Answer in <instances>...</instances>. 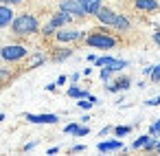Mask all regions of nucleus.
I'll list each match as a JSON object with an SVG mask.
<instances>
[{
    "mask_svg": "<svg viewBox=\"0 0 160 156\" xmlns=\"http://www.w3.org/2000/svg\"><path fill=\"white\" fill-rule=\"evenodd\" d=\"M11 31H13L16 35H33L35 31H40V22H38L35 16H31V13H22V16L13 18V22H11Z\"/></svg>",
    "mask_w": 160,
    "mask_h": 156,
    "instance_id": "f257e3e1",
    "label": "nucleus"
},
{
    "mask_svg": "<svg viewBox=\"0 0 160 156\" xmlns=\"http://www.w3.org/2000/svg\"><path fill=\"white\" fill-rule=\"evenodd\" d=\"M88 46H92V49H114L116 40L112 35H108L105 31H97L88 38Z\"/></svg>",
    "mask_w": 160,
    "mask_h": 156,
    "instance_id": "f03ea898",
    "label": "nucleus"
},
{
    "mask_svg": "<svg viewBox=\"0 0 160 156\" xmlns=\"http://www.w3.org/2000/svg\"><path fill=\"white\" fill-rule=\"evenodd\" d=\"M0 57H2L5 62H18L22 57H27V46L22 44H7L0 49Z\"/></svg>",
    "mask_w": 160,
    "mask_h": 156,
    "instance_id": "7ed1b4c3",
    "label": "nucleus"
},
{
    "mask_svg": "<svg viewBox=\"0 0 160 156\" xmlns=\"http://www.w3.org/2000/svg\"><path fill=\"white\" fill-rule=\"evenodd\" d=\"M59 9L66 11V13H70V16H79V18L88 16V11H86V7H83L81 0H62V3H59Z\"/></svg>",
    "mask_w": 160,
    "mask_h": 156,
    "instance_id": "20e7f679",
    "label": "nucleus"
},
{
    "mask_svg": "<svg viewBox=\"0 0 160 156\" xmlns=\"http://www.w3.org/2000/svg\"><path fill=\"white\" fill-rule=\"evenodd\" d=\"M97 66H105V68H112L114 73L116 70H123L125 66H127V62L125 60H116V57H97Z\"/></svg>",
    "mask_w": 160,
    "mask_h": 156,
    "instance_id": "39448f33",
    "label": "nucleus"
},
{
    "mask_svg": "<svg viewBox=\"0 0 160 156\" xmlns=\"http://www.w3.org/2000/svg\"><path fill=\"white\" fill-rule=\"evenodd\" d=\"M97 18H99V22H103V24H112V27H114L118 13L112 11V9H108V7H101V9L97 11Z\"/></svg>",
    "mask_w": 160,
    "mask_h": 156,
    "instance_id": "423d86ee",
    "label": "nucleus"
},
{
    "mask_svg": "<svg viewBox=\"0 0 160 156\" xmlns=\"http://www.w3.org/2000/svg\"><path fill=\"white\" fill-rule=\"evenodd\" d=\"M24 119H27L29 123H51V125L59 121L57 114H27Z\"/></svg>",
    "mask_w": 160,
    "mask_h": 156,
    "instance_id": "0eeeda50",
    "label": "nucleus"
},
{
    "mask_svg": "<svg viewBox=\"0 0 160 156\" xmlns=\"http://www.w3.org/2000/svg\"><path fill=\"white\" fill-rule=\"evenodd\" d=\"M11 22H13V11H11V7L0 3V29L7 27V24H11Z\"/></svg>",
    "mask_w": 160,
    "mask_h": 156,
    "instance_id": "6e6552de",
    "label": "nucleus"
},
{
    "mask_svg": "<svg viewBox=\"0 0 160 156\" xmlns=\"http://www.w3.org/2000/svg\"><path fill=\"white\" fill-rule=\"evenodd\" d=\"M55 35L59 42H75V40L83 38V31H57Z\"/></svg>",
    "mask_w": 160,
    "mask_h": 156,
    "instance_id": "1a4fd4ad",
    "label": "nucleus"
},
{
    "mask_svg": "<svg viewBox=\"0 0 160 156\" xmlns=\"http://www.w3.org/2000/svg\"><path fill=\"white\" fill-rule=\"evenodd\" d=\"M70 20H72V16L59 9V13H55V16H53V20H51V24H53L55 29H59V27H64V24H68Z\"/></svg>",
    "mask_w": 160,
    "mask_h": 156,
    "instance_id": "9d476101",
    "label": "nucleus"
},
{
    "mask_svg": "<svg viewBox=\"0 0 160 156\" xmlns=\"http://www.w3.org/2000/svg\"><path fill=\"white\" fill-rule=\"evenodd\" d=\"M97 147H99V152H114V149H123V143L121 141H101Z\"/></svg>",
    "mask_w": 160,
    "mask_h": 156,
    "instance_id": "9b49d317",
    "label": "nucleus"
},
{
    "mask_svg": "<svg viewBox=\"0 0 160 156\" xmlns=\"http://www.w3.org/2000/svg\"><path fill=\"white\" fill-rule=\"evenodd\" d=\"M81 3H83V7H86L88 16H97V11L103 7V5H101L103 0H81Z\"/></svg>",
    "mask_w": 160,
    "mask_h": 156,
    "instance_id": "f8f14e48",
    "label": "nucleus"
},
{
    "mask_svg": "<svg viewBox=\"0 0 160 156\" xmlns=\"http://www.w3.org/2000/svg\"><path fill=\"white\" fill-rule=\"evenodd\" d=\"M136 9H140V11H156L158 9V0H136Z\"/></svg>",
    "mask_w": 160,
    "mask_h": 156,
    "instance_id": "ddd939ff",
    "label": "nucleus"
},
{
    "mask_svg": "<svg viewBox=\"0 0 160 156\" xmlns=\"http://www.w3.org/2000/svg\"><path fill=\"white\" fill-rule=\"evenodd\" d=\"M129 84H132V81H129L127 77H123V79L114 81V86H108V90H110V92H116V90H127V88H129Z\"/></svg>",
    "mask_w": 160,
    "mask_h": 156,
    "instance_id": "4468645a",
    "label": "nucleus"
},
{
    "mask_svg": "<svg viewBox=\"0 0 160 156\" xmlns=\"http://www.w3.org/2000/svg\"><path fill=\"white\" fill-rule=\"evenodd\" d=\"M114 27H116V31H129V20H127L125 16H121V13H118V18H116V22H114Z\"/></svg>",
    "mask_w": 160,
    "mask_h": 156,
    "instance_id": "2eb2a0df",
    "label": "nucleus"
},
{
    "mask_svg": "<svg viewBox=\"0 0 160 156\" xmlns=\"http://www.w3.org/2000/svg\"><path fill=\"white\" fill-rule=\"evenodd\" d=\"M68 97H72V99H88L90 95L86 90H79L77 86H72V88H68Z\"/></svg>",
    "mask_w": 160,
    "mask_h": 156,
    "instance_id": "dca6fc26",
    "label": "nucleus"
},
{
    "mask_svg": "<svg viewBox=\"0 0 160 156\" xmlns=\"http://www.w3.org/2000/svg\"><path fill=\"white\" fill-rule=\"evenodd\" d=\"M149 138H151V134H145V136H138V138H136V141L132 143V147H134V149H140V147H145V145H147V141H149Z\"/></svg>",
    "mask_w": 160,
    "mask_h": 156,
    "instance_id": "f3484780",
    "label": "nucleus"
},
{
    "mask_svg": "<svg viewBox=\"0 0 160 156\" xmlns=\"http://www.w3.org/2000/svg\"><path fill=\"white\" fill-rule=\"evenodd\" d=\"M151 81L153 84H160V64L151 68Z\"/></svg>",
    "mask_w": 160,
    "mask_h": 156,
    "instance_id": "a211bd4d",
    "label": "nucleus"
},
{
    "mask_svg": "<svg viewBox=\"0 0 160 156\" xmlns=\"http://www.w3.org/2000/svg\"><path fill=\"white\" fill-rule=\"evenodd\" d=\"M72 55V51L70 49H66V51H59L57 55H55V62H62V60H66V57H70Z\"/></svg>",
    "mask_w": 160,
    "mask_h": 156,
    "instance_id": "6ab92c4d",
    "label": "nucleus"
},
{
    "mask_svg": "<svg viewBox=\"0 0 160 156\" xmlns=\"http://www.w3.org/2000/svg\"><path fill=\"white\" fill-rule=\"evenodd\" d=\"M149 134H151V136H160V121L151 123V127H149Z\"/></svg>",
    "mask_w": 160,
    "mask_h": 156,
    "instance_id": "aec40b11",
    "label": "nucleus"
},
{
    "mask_svg": "<svg viewBox=\"0 0 160 156\" xmlns=\"http://www.w3.org/2000/svg\"><path fill=\"white\" fill-rule=\"evenodd\" d=\"M112 73H114L112 68H105V66H103V68H101V79H103V81H108V79L112 77Z\"/></svg>",
    "mask_w": 160,
    "mask_h": 156,
    "instance_id": "412c9836",
    "label": "nucleus"
},
{
    "mask_svg": "<svg viewBox=\"0 0 160 156\" xmlns=\"http://www.w3.org/2000/svg\"><path fill=\"white\" fill-rule=\"evenodd\" d=\"M77 130H79V125H77V123H68V125L64 127V132H66V134H77Z\"/></svg>",
    "mask_w": 160,
    "mask_h": 156,
    "instance_id": "4be33fe9",
    "label": "nucleus"
},
{
    "mask_svg": "<svg viewBox=\"0 0 160 156\" xmlns=\"http://www.w3.org/2000/svg\"><path fill=\"white\" fill-rule=\"evenodd\" d=\"M132 127H127V125H118V127H114V134L116 136H123V134H127Z\"/></svg>",
    "mask_w": 160,
    "mask_h": 156,
    "instance_id": "5701e85b",
    "label": "nucleus"
},
{
    "mask_svg": "<svg viewBox=\"0 0 160 156\" xmlns=\"http://www.w3.org/2000/svg\"><path fill=\"white\" fill-rule=\"evenodd\" d=\"M145 149H147V152H151V149H158V141H156V138L151 136V138L147 141V145H145Z\"/></svg>",
    "mask_w": 160,
    "mask_h": 156,
    "instance_id": "b1692460",
    "label": "nucleus"
},
{
    "mask_svg": "<svg viewBox=\"0 0 160 156\" xmlns=\"http://www.w3.org/2000/svg\"><path fill=\"white\" fill-rule=\"evenodd\" d=\"M40 64H44V55H33V60H31V66L35 68V66H40Z\"/></svg>",
    "mask_w": 160,
    "mask_h": 156,
    "instance_id": "393cba45",
    "label": "nucleus"
},
{
    "mask_svg": "<svg viewBox=\"0 0 160 156\" xmlns=\"http://www.w3.org/2000/svg\"><path fill=\"white\" fill-rule=\"evenodd\" d=\"M42 33H44V35H53V33H55V27H53V24L48 22V24H46V27L42 29Z\"/></svg>",
    "mask_w": 160,
    "mask_h": 156,
    "instance_id": "a878e982",
    "label": "nucleus"
},
{
    "mask_svg": "<svg viewBox=\"0 0 160 156\" xmlns=\"http://www.w3.org/2000/svg\"><path fill=\"white\" fill-rule=\"evenodd\" d=\"M11 77V73H7V70H0V81H7Z\"/></svg>",
    "mask_w": 160,
    "mask_h": 156,
    "instance_id": "bb28decb",
    "label": "nucleus"
},
{
    "mask_svg": "<svg viewBox=\"0 0 160 156\" xmlns=\"http://www.w3.org/2000/svg\"><path fill=\"white\" fill-rule=\"evenodd\" d=\"M90 106H94V103H92L90 99H88V101H79V108H86V110H88Z\"/></svg>",
    "mask_w": 160,
    "mask_h": 156,
    "instance_id": "cd10ccee",
    "label": "nucleus"
},
{
    "mask_svg": "<svg viewBox=\"0 0 160 156\" xmlns=\"http://www.w3.org/2000/svg\"><path fill=\"white\" fill-rule=\"evenodd\" d=\"M147 106H160V97H156V99H149V101H145Z\"/></svg>",
    "mask_w": 160,
    "mask_h": 156,
    "instance_id": "c85d7f7f",
    "label": "nucleus"
},
{
    "mask_svg": "<svg viewBox=\"0 0 160 156\" xmlns=\"http://www.w3.org/2000/svg\"><path fill=\"white\" fill-rule=\"evenodd\" d=\"M86 134H88V127H81V125H79V130H77V136H86Z\"/></svg>",
    "mask_w": 160,
    "mask_h": 156,
    "instance_id": "c756f323",
    "label": "nucleus"
},
{
    "mask_svg": "<svg viewBox=\"0 0 160 156\" xmlns=\"http://www.w3.org/2000/svg\"><path fill=\"white\" fill-rule=\"evenodd\" d=\"M153 42H156V44H158V49H160V29L153 33Z\"/></svg>",
    "mask_w": 160,
    "mask_h": 156,
    "instance_id": "7c9ffc66",
    "label": "nucleus"
},
{
    "mask_svg": "<svg viewBox=\"0 0 160 156\" xmlns=\"http://www.w3.org/2000/svg\"><path fill=\"white\" fill-rule=\"evenodd\" d=\"M2 5H18V3H22V0H0Z\"/></svg>",
    "mask_w": 160,
    "mask_h": 156,
    "instance_id": "2f4dec72",
    "label": "nucleus"
},
{
    "mask_svg": "<svg viewBox=\"0 0 160 156\" xmlns=\"http://www.w3.org/2000/svg\"><path fill=\"white\" fill-rule=\"evenodd\" d=\"M83 149H86V145H75L70 152H83Z\"/></svg>",
    "mask_w": 160,
    "mask_h": 156,
    "instance_id": "473e14b6",
    "label": "nucleus"
},
{
    "mask_svg": "<svg viewBox=\"0 0 160 156\" xmlns=\"http://www.w3.org/2000/svg\"><path fill=\"white\" fill-rule=\"evenodd\" d=\"M0 121H5V114H0Z\"/></svg>",
    "mask_w": 160,
    "mask_h": 156,
    "instance_id": "72a5a7b5",
    "label": "nucleus"
},
{
    "mask_svg": "<svg viewBox=\"0 0 160 156\" xmlns=\"http://www.w3.org/2000/svg\"><path fill=\"white\" fill-rule=\"evenodd\" d=\"M158 154H160V141H158Z\"/></svg>",
    "mask_w": 160,
    "mask_h": 156,
    "instance_id": "f704fd0d",
    "label": "nucleus"
}]
</instances>
